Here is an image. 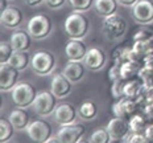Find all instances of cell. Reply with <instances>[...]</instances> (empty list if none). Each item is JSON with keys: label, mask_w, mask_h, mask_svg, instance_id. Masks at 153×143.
Wrapping results in <instances>:
<instances>
[{"label": "cell", "mask_w": 153, "mask_h": 143, "mask_svg": "<svg viewBox=\"0 0 153 143\" xmlns=\"http://www.w3.org/2000/svg\"><path fill=\"white\" fill-rule=\"evenodd\" d=\"M88 25H90L88 20L81 12L73 11L71 13L66 17L65 23H63V29H65V33L68 34L70 39L81 40L87 34Z\"/></svg>", "instance_id": "obj_1"}, {"label": "cell", "mask_w": 153, "mask_h": 143, "mask_svg": "<svg viewBox=\"0 0 153 143\" xmlns=\"http://www.w3.org/2000/svg\"><path fill=\"white\" fill-rule=\"evenodd\" d=\"M36 95H37L36 89L29 82H20V84L15 85V88L11 91V97L13 103L17 107H21V109L32 106Z\"/></svg>", "instance_id": "obj_2"}, {"label": "cell", "mask_w": 153, "mask_h": 143, "mask_svg": "<svg viewBox=\"0 0 153 143\" xmlns=\"http://www.w3.org/2000/svg\"><path fill=\"white\" fill-rule=\"evenodd\" d=\"M30 66L38 76L52 74L56 68V58L48 50H38L30 58Z\"/></svg>", "instance_id": "obj_3"}, {"label": "cell", "mask_w": 153, "mask_h": 143, "mask_svg": "<svg viewBox=\"0 0 153 143\" xmlns=\"http://www.w3.org/2000/svg\"><path fill=\"white\" fill-rule=\"evenodd\" d=\"M127 31V23L120 15L114 13L104 17L102 24V32L110 40H116L123 37Z\"/></svg>", "instance_id": "obj_4"}, {"label": "cell", "mask_w": 153, "mask_h": 143, "mask_svg": "<svg viewBox=\"0 0 153 143\" xmlns=\"http://www.w3.org/2000/svg\"><path fill=\"white\" fill-rule=\"evenodd\" d=\"M27 29L34 40L45 39L52 31V20L46 15H36L28 21Z\"/></svg>", "instance_id": "obj_5"}, {"label": "cell", "mask_w": 153, "mask_h": 143, "mask_svg": "<svg viewBox=\"0 0 153 143\" xmlns=\"http://www.w3.org/2000/svg\"><path fill=\"white\" fill-rule=\"evenodd\" d=\"M32 109L41 117L50 115L56 109V95L52 93V90L37 93L33 103H32Z\"/></svg>", "instance_id": "obj_6"}, {"label": "cell", "mask_w": 153, "mask_h": 143, "mask_svg": "<svg viewBox=\"0 0 153 143\" xmlns=\"http://www.w3.org/2000/svg\"><path fill=\"white\" fill-rule=\"evenodd\" d=\"M132 16L137 24H151L153 21V1L137 0L132 7Z\"/></svg>", "instance_id": "obj_7"}, {"label": "cell", "mask_w": 153, "mask_h": 143, "mask_svg": "<svg viewBox=\"0 0 153 143\" xmlns=\"http://www.w3.org/2000/svg\"><path fill=\"white\" fill-rule=\"evenodd\" d=\"M27 133L29 135V138L34 142L44 143L48 142L52 135V127L49 123H46L45 121L41 119H34L33 122H30L27 127Z\"/></svg>", "instance_id": "obj_8"}, {"label": "cell", "mask_w": 153, "mask_h": 143, "mask_svg": "<svg viewBox=\"0 0 153 143\" xmlns=\"http://www.w3.org/2000/svg\"><path fill=\"white\" fill-rule=\"evenodd\" d=\"M85 134V126L83 125H76V123H70L65 125L57 133V139L58 142L62 143H75L81 142L82 136Z\"/></svg>", "instance_id": "obj_9"}, {"label": "cell", "mask_w": 153, "mask_h": 143, "mask_svg": "<svg viewBox=\"0 0 153 143\" xmlns=\"http://www.w3.org/2000/svg\"><path fill=\"white\" fill-rule=\"evenodd\" d=\"M107 131L111 136V141H122L129 133V122H127L122 117H115L108 122Z\"/></svg>", "instance_id": "obj_10"}, {"label": "cell", "mask_w": 153, "mask_h": 143, "mask_svg": "<svg viewBox=\"0 0 153 143\" xmlns=\"http://www.w3.org/2000/svg\"><path fill=\"white\" fill-rule=\"evenodd\" d=\"M83 64L90 70H100L106 64V53L100 48H90L86 52V56L83 58Z\"/></svg>", "instance_id": "obj_11"}, {"label": "cell", "mask_w": 153, "mask_h": 143, "mask_svg": "<svg viewBox=\"0 0 153 143\" xmlns=\"http://www.w3.org/2000/svg\"><path fill=\"white\" fill-rule=\"evenodd\" d=\"M19 77V70L8 64H0V89L1 91L12 90Z\"/></svg>", "instance_id": "obj_12"}, {"label": "cell", "mask_w": 153, "mask_h": 143, "mask_svg": "<svg viewBox=\"0 0 153 143\" xmlns=\"http://www.w3.org/2000/svg\"><path fill=\"white\" fill-rule=\"evenodd\" d=\"M53 114H54L53 115L54 121L61 126L74 123V121L76 118V111L74 109V106L70 103H61L58 106H56Z\"/></svg>", "instance_id": "obj_13"}, {"label": "cell", "mask_w": 153, "mask_h": 143, "mask_svg": "<svg viewBox=\"0 0 153 143\" xmlns=\"http://www.w3.org/2000/svg\"><path fill=\"white\" fill-rule=\"evenodd\" d=\"M50 90L56 95V98L62 100V98L68 97L71 90V82L69 81L62 73H56L52 78V85H50Z\"/></svg>", "instance_id": "obj_14"}, {"label": "cell", "mask_w": 153, "mask_h": 143, "mask_svg": "<svg viewBox=\"0 0 153 143\" xmlns=\"http://www.w3.org/2000/svg\"><path fill=\"white\" fill-rule=\"evenodd\" d=\"M1 25L5 28H17L23 21V13L16 7H7L0 15Z\"/></svg>", "instance_id": "obj_15"}, {"label": "cell", "mask_w": 153, "mask_h": 143, "mask_svg": "<svg viewBox=\"0 0 153 143\" xmlns=\"http://www.w3.org/2000/svg\"><path fill=\"white\" fill-rule=\"evenodd\" d=\"M86 52H87V48L81 40L70 39L65 46V55L69 58V61H81L85 58Z\"/></svg>", "instance_id": "obj_16"}, {"label": "cell", "mask_w": 153, "mask_h": 143, "mask_svg": "<svg viewBox=\"0 0 153 143\" xmlns=\"http://www.w3.org/2000/svg\"><path fill=\"white\" fill-rule=\"evenodd\" d=\"M62 74L71 84H76L85 76V64H81V61H69L63 66Z\"/></svg>", "instance_id": "obj_17"}, {"label": "cell", "mask_w": 153, "mask_h": 143, "mask_svg": "<svg viewBox=\"0 0 153 143\" xmlns=\"http://www.w3.org/2000/svg\"><path fill=\"white\" fill-rule=\"evenodd\" d=\"M32 39H33V37H32L28 32L16 31L12 33L11 39H9V43H11L13 50H28L30 48Z\"/></svg>", "instance_id": "obj_18"}, {"label": "cell", "mask_w": 153, "mask_h": 143, "mask_svg": "<svg viewBox=\"0 0 153 143\" xmlns=\"http://www.w3.org/2000/svg\"><path fill=\"white\" fill-rule=\"evenodd\" d=\"M8 119L15 127V130H27L28 125H29V117L21 107L12 110L9 113Z\"/></svg>", "instance_id": "obj_19"}, {"label": "cell", "mask_w": 153, "mask_h": 143, "mask_svg": "<svg viewBox=\"0 0 153 143\" xmlns=\"http://www.w3.org/2000/svg\"><path fill=\"white\" fill-rule=\"evenodd\" d=\"M94 9L102 17H107L110 15L116 13L117 1L116 0H94Z\"/></svg>", "instance_id": "obj_20"}, {"label": "cell", "mask_w": 153, "mask_h": 143, "mask_svg": "<svg viewBox=\"0 0 153 143\" xmlns=\"http://www.w3.org/2000/svg\"><path fill=\"white\" fill-rule=\"evenodd\" d=\"M30 57L28 55L27 50H13L12 56L8 60V65H11L12 68L17 69V70H23L28 65H29Z\"/></svg>", "instance_id": "obj_21"}, {"label": "cell", "mask_w": 153, "mask_h": 143, "mask_svg": "<svg viewBox=\"0 0 153 143\" xmlns=\"http://www.w3.org/2000/svg\"><path fill=\"white\" fill-rule=\"evenodd\" d=\"M135 111V103L128 98H123V100L117 101L116 103L114 105V113L116 117H124L131 115V114Z\"/></svg>", "instance_id": "obj_22"}, {"label": "cell", "mask_w": 153, "mask_h": 143, "mask_svg": "<svg viewBox=\"0 0 153 143\" xmlns=\"http://www.w3.org/2000/svg\"><path fill=\"white\" fill-rule=\"evenodd\" d=\"M78 114H79V117L85 121L94 119L95 117H97V106H95V103L92 102V101H85V102L79 106Z\"/></svg>", "instance_id": "obj_23"}, {"label": "cell", "mask_w": 153, "mask_h": 143, "mask_svg": "<svg viewBox=\"0 0 153 143\" xmlns=\"http://www.w3.org/2000/svg\"><path fill=\"white\" fill-rule=\"evenodd\" d=\"M15 127L9 122V119H5L1 117L0 119V142H8L12 136V131Z\"/></svg>", "instance_id": "obj_24"}, {"label": "cell", "mask_w": 153, "mask_h": 143, "mask_svg": "<svg viewBox=\"0 0 153 143\" xmlns=\"http://www.w3.org/2000/svg\"><path fill=\"white\" fill-rule=\"evenodd\" d=\"M91 143H108L111 142V136L108 134L107 129H98L94 130L90 136Z\"/></svg>", "instance_id": "obj_25"}, {"label": "cell", "mask_w": 153, "mask_h": 143, "mask_svg": "<svg viewBox=\"0 0 153 143\" xmlns=\"http://www.w3.org/2000/svg\"><path fill=\"white\" fill-rule=\"evenodd\" d=\"M74 12H86L94 4V0H68Z\"/></svg>", "instance_id": "obj_26"}, {"label": "cell", "mask_w": 153, "mask_h": 143, "mask_svg": "<svg viewBox=\"0 0 153 143\" xmlns=\"http://www.w3.org/2000/svg\"><path fill=\"white\" fill-rule=\"evenodd\" d=\"M12 53H13V48H12L11 43L1 41L0 43V64H7Z\"/></svg>", "instance_id": "obj_27"}, {"label": "cell", "mask_w": 153, "mask_h": 143, "mask_svg": "<svg viewBox=\"0 0 153 143\" xmlns=\"http://www.w3.org/2000/svg\"><path fill=\"white\" fill-rule=\"evenodd\" d=\"M129 129L133 133H140L141 130L145 129V121L140 115H133L129 119Z\"/></svg>", "instance_id": "obj_28"}, {"label": "cell", "mask_w": 153, "mask_h": 143, "mask_svg": "<svg viewBox=\"0 0 153 143\" xmlns=\"http://www.w3.org/2000/svg\"><path fill=\"white\" fill-rule=\"evenodd\" d=\"M123 91H124V94H126L127 97H129V98L135 97L136 93L139 91V84L136 81H129L128 84L124 85Z\"/></svg>", "instance_id": "obj_29"}, {"label": "cell", "mask_w": 153, "mask_h": 143, "mask_svg": "<svg viewBox=\"0 0 153 143\" xmlns=\"http://www.w3.org/2000/svg\"><path fill=\"white\" fill-rule=\"evenodd\" d=\"M66 0H44V4L45 7L50 8V9H58V8H62L65 5Z\"/></svg>", "instance_id": "obj_30"}, {"label": "cell", "mask_w": 153, "mask_h": 143, "mask_svg": "<svg viewBox=\"0 0 153 143\" xmlns=\"http://www.w3.org/2000/svg\"><path fill=\"white\" fill-rule=\"evenodd\" d=\"M128 142H131V143H135V142L146 143V142H149V139L145 136V134L143 135V134H139V133H135L132 136H129V138H128Z\"/></svg>", "instance_id": "obj_31"}, {"label": "cell", "mask_w": 153, "mask_h": 143, "mask_svg": "<svg viewBox=\"0 0 153 143\" xmlns=\"http://www.w3.org/2000/svg\"><path fill=\"white\" fill-rule=\"evenodd\" d=\"M117 3H119L120 5H123V7H133V4H135L137 0H116Z\"/></svg>", "instance_id": "obj_32"}, {"label": "cell", "mask_w": 153, "mask_h": 143, "mask_svg": "<svg viewBox=\"0 0 153 143\" xmlns=\"http://www.w3.org/2000/svg\"><path fill=\"white\" fill-rule=\"evenodd\" d=\"M24 3L29 7H37L40 4H44V0H24Z\"/></svg>", "instance_id": "obj_33"}, {"label": "cell", "mask_w": 153, "mask_h": 143, "mask_svg": "<svg viewBox=\"0 0 153 143\" xmlns=\"http://www.w3.org/2000/svg\"><path fill=\"white\" fill-rule=\"evenodd\" d=\"M145 136L149 139V142L153 141V125L145 127Z\"/></svg>", "instance_id": "obj_34"}, {"label": "cell", "mask_w": 153, "mask_h": 143, "mask_svg": "<svg viewBox=\"0 0 153 143\" xmlns=\"http://www.w3.org/2000/svg\"><path fill=\"white\" fill-rule=\"evenodd\" d=\"M5 8H7V4H5V0H1V11H4Z\"/></svg>", "instance_id": "obj_35"}]
</instances>
